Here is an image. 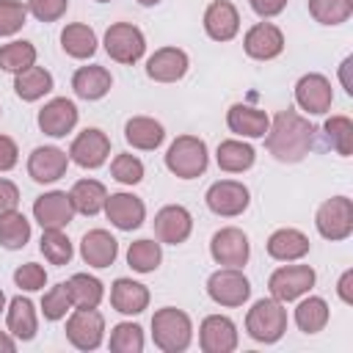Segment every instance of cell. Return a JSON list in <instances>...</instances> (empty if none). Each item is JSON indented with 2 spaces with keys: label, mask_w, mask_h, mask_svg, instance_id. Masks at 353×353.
<instances>
[{
  "label": "cell",
  "mask_w": 353,
  "mask_h": 353,
  "mask_svg": "<svg viewBox=\"0 0 353 353\" xmlns=\"http://www.w3.org/2000/svg\"><path fill=\"white\" fill-rule=\"evenodd\" d=\"M188 72V52L179 47H160L146 61V74L157 83H176Z\"/></svg>",
  "instance_id": "21"
},
{
  "label": "cell",
  "mask_w": 353,
  "mask_h": 353,
  "mask_svg": "<svg viewBox=\"0 0 353 353\" xmlns=\"http://www.w3.org/2000/svg\"><path fill=\"white\" fill-rule=\"evenodd\" d=\"M97 3H108V0H97Z\"/></svg>",
  "instance_id": "56"
},
{
  "label": "cell",
  "mask_w": 353,
  "mask_h": 353,
  "mask_svg": "<svg viewBox=\"0 0 353 353\" xmlns=\"http://www.w3.org/2000/svg\"><path fill=\"white\" fill-rule=\"evenodd\" d=\"M110 85H113L110 72H108L105 66H97V63H91V66H80V69L74 72V77H72V88H74V94H77L80 99H88V102L102 99V97L110 91Z\"/></svg>",
  "instance_id": "26"
},
{
  "label": "cell",
  "mask_w": 353,
  "mask_h": 353,
  "mask_svg": "<svg viewBox=\"0 0 353 353\" xmlns=\"http://www.w3.org/2000/svg\"><path fill=\"white\" fill-rule=\"evenodd\" d=\"M265 146L279 163H301L312 143H314V127L309 119H303L298 110L287 108L279 110L265 132Z\"/></svg>",
  "instance_id": "1"
},
{
  "label": "cell",
  "mask_w": 353,
  "mask_h": 353,
  "mask_svg": "<svg viewBox=\"0 0 353 353\" xmlns=\"http://www.w3.org/2000/svg\"><path fill=\"white\" fill-rule=\"evenodd\" d=\"M69 199L74 204V212H83V215H97L99 210H105V199H108V190L99 179H77L69 190Z\"/></svg>",
  "instance_id": "32"
},
{
  "label": "cell",
  "mask_w": 353,
  "mask_h": 353,
  "mask_svg": "<svg viewBox=\"0 0 353 353\" xmlns=\"http://www.w3.org/2000/svg\"><path fill=\"white\" fill-rule=\"evenodd\" d=\"M33 63H36V47L30 41H8L0 47V69L17 74Z\"/></svg>",
  "instance_id": "39"
},
{
  "label": "cell",
  "mask_w": 353,
  "mask_h": 353,
  "mask_svg": "<svg viewBox=\"0 0 353 353\" xmlns=\"http://www.w3.org/2000/svg\"><path fill=\"white\" fill-rule=\"evenodd\" d=\"M207 207L221 215V218H234V215H243L248 210V188L237 179H218L207 188V196H204Z\"/></svg>",
  "instance_id": "8"
},
{
  "label": "cell",
  "mask_w": 353,
  "mask_h": 353,
  "mask_svg": "<svg viewBox=\"0 0 353 353\" xmlns=\"http://www.w3.org/2000/svg\"><path fill=\"white\" fill-rule=\"evenodd\" d=\"M0 113H3V108H0Z\"/></svg>",
  "instance_id": "57"
},
{
  "label": "cell",
  "mask_w": 353,
  "mask_h": 353,
  "mask_svg": "<svg viewBox=\"0 0 353 353\" xmlns=\"http://www.w3.org/2000/svg\"><path fill=\"white\" fill-rule=\"evenodd\" d=\"M248 3H251V8H254L262 19L281 14V11H284V6H287V0H248Z\"/></svg>",
  "instance_id": "50"
},
{
  "label": "cell",
  "mask_w": 353,
  "mask_h": 353,
  "mask_svg": "<svg viewBox=\"0 0 353 353\" xmlns=\"http://www.w3.org/2000/svg\"><path fill=\"white\" fill-rule=\"evenodd\" d=\"M61 47L72 58H80V61L91 58L97 52V33H94V28H88L83 22H72L61 33Z\"/></svg>",
  "instance_id": "33"
},
{
  "label": "cell",
  "mask_w": 353,
  "mask_h": 353,
  "mask_svg": "<svg viewBox=\"0 0 353 353\" xmlns=\"http://www.w3.org/2000/svg\"><path fill=\"white\" fill-rule=\"evenodd\" d=\"M110 306L121 314H141L149 306V290L132 279H116L110 287Z\"/></svg>",
  "instance_id": "25"
},
{
  "label": "cell",
  "mask_w": 353,
  "mask_h": 353,
  "mask_svg": "<svg viewBox=\"0 0 353 353\" xmlns=\"http://www.w3.org/2000/svg\"><path fill=\"white\" fill-rule=\"evenodd\" d=\"M108 154H110V138L97 127L83 130L69 146V157L80 168H99L108 160Z\"/></svg>",
  "instance_id": "14"
},
{
  "label": "cell",
  "mask_w": 353,
  "mask_h": 353,
  "mask_svg": "<svg viewBox=\"0 0 353 353\" xmlns=\"http://www.w3.org/2000/svg\"><path fill=\"white\" fill-rule=\"evenodd\" d=\"M33 218L41 223V229H63L74 218V204H72L69 193L50 190L33 201Z\"/></svg>",
  "instance_id": "15"
},
{
  "label": "cell",
  "mask_w": 353,
  "mask_h": 353,
  "mask_svg": "<svg viewBox=\"0 0 353 353\" xmlns=\"http://www.w3.org/2000/svg\"><path fill=\"white\" fill-rule=\"evenodd\" d=\"M110 350L113 353H141L143 350V331L138 323H119L110 331Z\"/></svg>",
  "instance_id": "42"
},
{
  "label": "cell",
  "mask_w": 353,
  "mask_h": 353,
  "mask_svg": "<svg viewBox=\"0 0 353 353\" xmlns=\"http://www.w3.org/2000/svg\"><path fill=\"white\" fill-rule=\"evenodd\" d=\"M69 309H72V298H69L66 281H61V284H55L50 292H44V298H41V312H44L47 320H61V317H66Z\"/></svg>",
  "instance_id": "44"
},
{
  "label": "cell",
  "mask_w": 353,
  "mask_h": 353,
  "mask_svg": "<svg viewBox=\"0 0 353 353\" xmlns=\"http://www.w3.org/2000/svg\"><path fill=\"white\" fill-rule=\"evenodd\" d=\"M6 325H8V334H11V336H17V339H22V342L33 339V336H36V328H39L33 303H30L28 298H22V295L11 298L8 314H6Z\"/></svg>",
  "instance_id": "31"
},
{
  "label": "cell",
  "mask_w": 353,
  "mask_h": 353,
  "mask_svg": "<svg viewBox=\"0 0 353 353\" xmlns=\"http://www.w3.org/2000/svg\"><path fill=\"white\" fill-rule=\"evenodd\" d=\"M69 0H28V11L39 19V22H55L66 14Z\"/></svg>",
  "instance_id": "47"
},
{
  "label": "cell",
  "mask_w": 353,
  "mask_h": 353,
  "mask_svg": "<svg viewBox=\"0 0 353 353\" xmlns=\"http://www.w3.org/2000/svg\"><path fill=\"white\" fill-rule=\"evenodd\" d=\"M323 130H325V138H328L331 149L342 157H350V152H353V121L347 116H331V119H325Z\"/></svg>",
  "instance_id": "38"
},
{
  "label": "cell",
  "mask_w": 353,
  "mask_h": 353,
  "mask_svg": "<svg viewBox=\"0 0 353 353\" xmlns=\"http://www.w3.org/2000/svg\"><path fill=\"white\" fill-rule=\"evenodd\" d=\"M295 102L301 110L312 113V116H320L331 108L334 102V88H331V80L320 72H309L303 74L298 83H295Z\"/></svg>",
  "instance_id": "12"
},
{
  "label": "cell",
  "mask_w": 353,
  "mask_h": 353,
  "mask_svg": "<svg viewBox=\"0 0 353 353\" xmlns=\"http://www.w3.org/2000/svg\"><path fill=\"white\" fill-rule=\"evenodd\" d=\"M309 14L320 25H342L353 14V0H309Z\"/></svg>",
  "instance_id": "40"
},
{
  "label": "cell",
  "mask_w": 353,
  "mask_h": 353,
  "mask_svg": "<svg viewBox=\"0 0 353 353\" xmlns=\"http://www.w3.org/2000/svg\"><path fill=\"white\" fill-rule=\"evenodd\" d=\"M254 146L245 143V141H237V138H229V141H221L218 143V152H215V160H218V168L221 171H229V174H243L254 165Z\"/></svg>",
  "instance_id": "29"
},
{
  "label": "cell",
  "mask_w": 353,
  "mask_h": 353,
  "mask_svg": "<svg viewBox=\"0 0 353 353\" xmlns=\"http://www.w3.org/2000/svg\"><path fill=\"white\" fill-rule=\"evenodd\" d=\"M69 298H72V306L77 309H97L105 290H102V281L97 276H88V273H74L69 281Z\"/></svg>",
  "instance_id": "34"
},
{
  "label": "cell",
  "mask_w": 353,
  "mask_h": 353,
  "mask_svg": "<svg viewBox=\"0 0 353 353\" xmlns=\"http://www.w3.org/2000/svg\"><path fill=\"white\" fill-rule=\"evenodd\" d=\"M226 124L232 132L243 135V138H262L270 127V116L259 108H251V105H232L229 113H226Z\"/></svg>",
  "instance_id": "24"
},
{
  "label": "cell",
  "mask_w": 353,
  "mask_h": 353,
  "mask_svg": "<svg viewBox=\"0 0 353 353\" xmlns=\"http://www.w3.org/2000/svg\"><path fill=\"white\" fill-rule=\"evenodd\" d=\"M152 339L165 353H182L193 339V323L182 309L163 306L152 314Z\"/></svg>",
  "instance_id": "2"
},
{
  "label": "cell",
  "mask_w": 353,
  "mask_h": 353,
  "mask_svg": "<svg viewBox=\"0 0 353 353\" xmlns=\"http://www.w3.org/2000/svg\"><path fill=\"white\" fill-rule=\"evenodd\" d=\"M268 254L279 262H295L309 254V237L298 229H276L268 237Z\"/></svg>",
  "instance_id": "27"
},
{
  "label": "cell",
  "mask_w": 353,
  "mask_h": 353,
  "mask_svg": "<svg viewBox=\"0 0 353 353\" xmlns=\"http://www.w3.org/2000/svg\"><path fill=\"white\" fill-rule=\"evenodd\" d=\"M14 281L25 292H36V290H41L47 284V270L41 265H36V262H25V265H19L14 270Z\"/></svg>",
  "instance_id": "46"
},
{
  "label": "cell",
  "mask_w": 353,
  "mask_h": 353,
  "mask_svg": "<svg viewBox=\"0 0 353 353\" xmlns=\"http://www.w3.org/2000/svg\"><path fill=\"white\" fill-rule=\"evenodd\" d=\"M124 138L130 146L135 149H143V152H152L163 143L165 138V130L160 121L149 119V116H132L127 124H124Z\"/></svg>",
  "instance_id": "28"
},
{
  "label": "cell",
  "mask_w": 353,
  "mask_h": 353,
  "mask_svg": "<svg viewBox=\"0 0 353 353\" xmlns=\"http://www.w3.org/2000/svg\"><path fill=\"white\" fill-rule=\"evenodd\" d=\"M207 292L218 306H243L251 298V284L240 268H221L207 279Z\"/></svg>",
  "instance_id": "7"
},
{
  "label": "cell",
  "mask_w": 353,
  "mask_h": 353,
  "mask_svg": "<svg viewBox=\"0 0 353 353\" xmlns=\"http://www.w3.org/2000/svg\"><path fill=\"white\" fill-rule=\"evenodd\" d=\"M295 323L303 334H317L325 328L328 323V303L320 298V295H312V298H303L295 309Z\"/></svg>",
  "instance_id": "35"
},
{
  "label": "cell",
  "mask_w": 353,
  "mask_h": 353,
  "mask_svg": "<svg viewBox=\"0 0 353 353\" xmlns=\"http://www.w3.org/2000/svg\"><path fill=\"white\" fill-rule=\"evenodd\" d=\"M14 350H17L14 336H8V334H3V331H0V353H14Z\"/></svg>",
  "instance_id": "53"
},
{
  "label": "cell",
  "mask_w": 353,
  "mask_h": 353,
  "mask_svg": "<svg viewBox=\"0 0 353 353\" xmlns=\"http://www.w3.org/2000/svg\"><path fill=\"white\" fill-rule=\"evenodd\" d=\"M39 248H41L44 259L52 265H66L72 259V243L61 229H44Z\"/></svg>",
  "instance_id": "41"
},
{
  "label": "cell",
  "mask_w": 353,
  "mask_h": 353,
  "mask_svg": "<svg viewBox=\"0 0 353 353\" xmlns=\"http://www.w3.org/2000/svg\"><path fill=\"white\" fill-rule=\"evenodd\" d=\"M66 165H69V154L58 146H36L28 157V174L33 182H55L66 174Z\"/></svg>",
  "instance_id": "18"
},
{
  "label": "cell",
  "mask_w": 353,
  "mask_h": 353,
  "mask_svg": "<svg viewBox=\"0 0 353 353\" xmlns=\"http://www.w3.org/2000/svg\"><path fill=\"white\" fill-rule=\"evenodd\" d=\"M28 19V6L17 0H0V36H14Z\"/></svg>",
  "instance_id": "45"
},
{
  "label": "cell",
  "mask_w": 353,
  "mask_h": 353,
  "mask_svg": "<svg viewBox=\"0 0 353 353\" xmlns=\"http://www.w3.org/2000/svg\"><path fill=\"white\" fill-rule=\"evenodd\" d=\"M17 204H19V188L11 179H3L0 176V215L17 210Z\"/></svg>",
  "instance_id": "48"
},
{
  "label": "cell",
  "mask_w": 353,
  "mask_h": 353,
  "mask_svg": "<svg viewBox=\"0 0 353 353\" xmlns=\"http://www.w3.org/2000/svg\"><path fill=\"white\" fill-rule=\"evenodd\" d=\"M207 143L196 135H179L165 152V168L179 179H196L207 171Z\"/></svg>",
  "instance_id": "4"
},
{
  "label": "cell",
  "mask_w": 353,
  "mask_h": 353,
  "mask_svg": "<svg viewBox=\"0 0 353 353\" xmlns=\"http://www.w3.org/2000/svg\"><path fill=\"white\" fill-rule=\"evenodd\" d=\"M350 284H353V270H345L342 276H339V284H336V292H339V298H342V303H353V292H350Z\"/></svg>",
  "instance_id": "51"
},
{
  "label": "cell",
  "mask_w": 353,
  "mask_h": 353,
  "mask_svg": "<svg viewBox=\"0 0 353 353\" xmlns=\"http://www.w3.org/2000/svg\"><path fill=\"white\" fill-rule=\"evenodd\" d=\"M14 91H17V97H19L22 102H36V99H41L44 94L52 91V74H50L44 66H36V63H33V66L17 72V77H14Z\"/></svg>",
  "instance_id": "30"
},
{
  "label": "cell",
  "mask_w": 353,
  "mask_h": 353,
  "mask_svg": "<svg viewBox=\"0 0 353 353\" xmlns=\"http://www.w3.org/2000/svg\"><path fill=\"white\" fill-rule=\"evenodd\" d=\"M3 309H6V292L0 290V312H3Z\"/></svg>",
  "instance_id": "55"
},
{
  "label": "cell",
  "mask_w": 353,
  "mask_h": 353,
  "mask_svg": "<svg viewBox=\"0 0 353 353\" xmlns=\"http://www.w3.org/2000/svg\"><path fill=\"white\" fill-rule=\"evenodd\" d=\"M204 30L212 41H232L240 30V14L229 0H215L204 11Z\"/></svg>",
  "instance_id": "22"
},
{
  "label": "cell",
  "mask_w": 353,
  "mask_h": 353,
  "mask_svg": "<svg viewBox=\"0 0 353 353\" xmlns=\"http://www.w3.org/2000/svg\"><path fill=\"white\" fill-rule=\"evenodd\" d=\"M199 345L204 353H232L237 347V325L226 314H210L201 320Z\"/></svg>",
  "instance_id": "13"
},
{
  "label": "cell",
  "mask_w": 353,
  "mask_h": 353,
  "mask_svg": "<svg viewBox=\"0 0 353 353\" xmlns=\"http://www.w3.org/2000/svg\"><path fill=\"white\" fill-rule=\"evenodd\" d=\"M19 160V149L8 135H0V171H11Z\"/></svg>",
  "instance_id": "49"
},
{
  "label": "cell",
  "mask_w": 353,
  "mask_h": 353,
  "mask_svg": "<svg viewBox=\"0 0 353 353\" xmlns=\"http://www.w3.org/2000/svg\"><path fill=\"white\" fill-rule=\"evenodd\" d=\"M314 226L325 240H345L353 232V201L347 196H334L317 207Z\"/></svg>",
  "instance_id": "5"
},
{
  "label": "cell",
  "mask_w": 353,
  "mask_h": 353,
  "mask_svg": "<svg viewBox=\"0 0 353 353\" xmlns=\"http://www.w3.org/2000/svg\"><path fill=\"white\" fill-rule=\"evenodd\" d=\"M80 256H83V262L91 265V268H108V265H113L116 256H119V243H116V237H113L110 232H105V229H91V232H85L83 240H80Z\"/></svg>",
  "instance_id": "23"
},
{
  "label": "cell",
  "mask_w": 353,
  "mask_h": 353,
  "mask_svg": "<svg viewBox=\"0 0 353 353\" xmlns=\"http://www.w3.org/2000/svg\"><path fill=\"white\" fill-rule=\"evenodd\" d=\"M312 287H314V270L309 265H284V268L273 270L270 279H268L270 295L281 303H290V301L301 298Z\"/></svg>",
  "instance_id": "9"
},
{
  "label": "cell",
  "mask_w": 353,
  "mask_h": 353,
  "mask_svg": "<svg viewBox=\"0 0 353 353\" xmlns=\"http://www.w3.org/2000/svg\"><path fill=\"white\" fill-rule=\"evenodd\" d=\"M105 52L119 63H135L146 52V39L132 22H116L105 30Z\"/></svg>",
  "instance_id": "6"
},
{
  "label": "cell",
  "mask_w": 353,
  "mask_h": 353,
  "mask_svg": "<svg viewBox=\"0 0 353 353\" xmlns=\"http://www.w3.org/2000/svg\"><path fill=\"white\" fill-rule=\"evenodd\" d=\"M138 3H141V6H157L160 0H138Z\"/></svg>",
  "instance_id": "54"
},
{
  "label": "cell",
  "mask_w": 353,
  "mask_h": 353,
  "mask_svg": "<svg viewBox=\"0 0 353 353\" xmlns=\"http://www.w3.org/2000/svg\"><path fill=\"white\" fill-rule=\"evenodd\" d=\"M28 240H30V221H28L22 212L11 210V212L0 215V245H3V248L17 251V248H22Z\"/></svg>",
  "instance_id": "36"
},
{
  "label": "cell",
  "mask_w": 353,
  "mask_h": 353,
  "mask_svg": "<svg viewBox=\"0 0 353 353\" xmlns=\"http://www.w3.org/2000/svg\"><path fill=\"white\" fill-rule=\"evenodd\" d=\"M105 215H108V221H110L116 229L132 232V229H138V226L143 223L146 207H143V201H141L138 196H132V193H110V196L105 199Z\"/></svg>",
  "instance_id": "19"
},
{
  "label": "cell",
  "mask_w": 353,
  "mask_h": 353,
  "mask_svg": "<svg viewBox=\"0 0 353 353\" xmlns=\"http://www.w3.org/2000/svg\"><path fill=\"white\" fill-rule=\"evenodd\" d=\"M160 259H163V248L154 240H135L127 248V265L135 273H152V270H157Z\"/></svg>",
  "instance_id": "37"
},
{
  "label": "cell",
  "mask_w": 353,
  "mask_h": 353,
  "mask_svg": "<svg viewBox=\"0 0 353 353\" xmlns=\"http://www.w3.org/2000/svg\"><path fill=\"white\" fill-rule=\"evenodd\" d=\"M350 66H353V58L347 55V58L342 61V66H339V77H342V85H345V91H347V94H353V85H350V77H347Z\"/></svg>",
  "instance_id": "52"
},
{
  "label": "cell",
  "mask_w": 353,
  "mask_h": 353,
  "mask_svg": "<svg viewBox=\"0 0 353 353\" xmlns=\"http://www.w3.org/2000/svg\"><path fill=\"white\" fill-rule=\"evenodd\" d=\"M110 174L116 182L121 185H138L143 179V163L135 157V154H116L113 163H110Z\"/></svg>",
  "instance_id": "43"
},
{
  "label": "cell",
  "mask_w": 353,
  "mask_h": 353,
  "mask_svg": "<svg viewBox=\"0 0 353 353\" xmlns=\"http://www.w3.org/2000/svg\"><path fill=\"white\" fill-rule=\"evenodd\" d=\"M210 254L221 268H243L248 262L251 245L237 226H223L210 240Z\"/></svg>",
  "instance_id": "10"
},
{
  "label": "cell",
  "mask_w": 353,
  "mask_h": 353,
  "mask_svg": "<svg viewBox=\"0 0 353 353\" xmlns=\"http://www.w3.org/2000/svg\"><path fill=\"white\" fill-rule=\"evenodd\" d=\"M245 331L251 339L273 345L287 331V309L276 298H259L245 314Z\"/></svg>",
  "instance_id": "3"
},
{
  "label": "cell",
  "mask_w": 353,
  "mask_h": 353,
  "mask_svg": "<svg viewBox=\"0 0 353 353\" xmlns=\"http://www.w3.org/2000/svg\"><path fill=\"white\" fill-rule=\"evenodd\" d=\"M74 124H77V105L66 97H55L39 110V130L44 135L63 138L66 132L74 130Z\"/></svg>",
  "instance_id": "17"
},
{
  "label": "cell",
  "mask_w": 353,
  "mask_h": 353,
  "mask_svg": "<svg viewBox=\"0 0 353 353\" xmlns=\"http://www.w3.org/2000/svg\"><path fill=\"white\" fill-rule=\"evenodd\" d=\"M105 336V317L97 309H77L66 320V339L77 350H97Z\"/></svg>",
  "instance_id": "11"
},
{
  "label": "cell",
  "mask_w": 353,
  "mask_h": 353,
  "mask_svg": "<svg viewBox=\"0 0 353 353\" xmlns=\"http://www.w3.org/2000/svg\"><path fill=\"white\" fill-rule=\"evenodd\" d=\"M190 232H193V218L182 204H165L154 215V234L160 243L179 245L190 237Z\"/></svg>",
  "instance_id": "16"
},
{
  "label": "cell",
  "mask_w": 353,
  "mask_h": 353,
  "mask_svg": "<svg viewBox=\"0 0 353 353\" xmlns=\"http://www.w3.org/2000/svg\"><path fill=\"white\" fill-rule=\"evenodd\" d=\"M243 47H245V52L251 58L270 61V58L281 55V50H284V33L273 22H256L254 28H248V33L243 39Z\"/></svg>",
  "instance_id": "20"
}]
</instances>
